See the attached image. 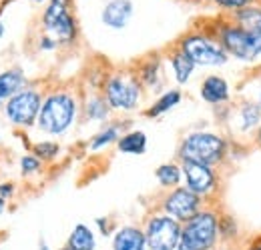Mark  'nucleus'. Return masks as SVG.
<instances>
[{"label":"nucleus","instance_id":"38","mask_svg":"<svg viewBox=\"0 0 261 250\" xmlns=\"http://www.w3.org/2000/svg\"><path fill=\"white\" fill-rule=\"evenodd\" d=\"M61 250H72V248H70V246H65V248H61Z\"/></svg>","mask_w":261,"mask_h":250},{"label":"nucleus","instance_id":"37","mask_svg":"<svg viewBox=\"0 0 261 250\" xmlns=\"http://www.w3.org/2000/svg\"><path fill=\"white\" fill-rule=\"evenodd\" d=\"M34 4H40V2H44V0H33Z\"/></svg>","mask_w":261,"mask_h":250},{"label":"nucleus","instance_id":"39","mask_svg":"<svg viewBox=\"0 0 261 250\" xmlns=\"http://www.w3.org/2000/svg\"><path fill=\"white\" fill-rule=\"evenodd\" d=\"M0 104H2V94H0Z\"/></svg>","mask_w":261,"mask_h":250},{"label":"nucleus","instance_id":"15","mask_svg":"<svg viewBox=\"0 0 261 250\" xmlns=\"http://www.w3.org/2000/svg\"><path fill=\"white\" fill-rule=\"evenodd\" d=\"M66 246H70L72 250H95V246H97L95 232L87 224H76L68 236Z\"/></svg>","mask_w":261,"mask_h":250},{"label":"nucleus","instance_id":"22","mask_svg":"<svg viewBox=\"0 0 261 250\" xmlns=\"http://www.w3.org/2000/svg\"><path fill=\"white\" fill-rule=\"evenodd\" d=\"M119 138H121V128L117 124L107 126L91 140V150H100V148H105L113 142H119Z\"/></svg>","mask_w":261,"mask_h":250},{"label":"nucleus","instance_id":"4","mask_svg":"<svg viewBox=\"0 0 261 250\" xmlns=\"http://www.w3.org/2000/svg\"><path fill=\"white\" fill-rule=\"evenodd\" d=\"M219 44L229 56L243 63H253L261 56V34H253L239 24H229L219 30Z\"/></svg>","mask_w":261,"mask_h":250},{"label":"nucleus","instance_id":"19","mask_svg":"<svg viewBox=\"0 0 261 250\" xmlns=\"http://www.w3.org/2000/svg\"><path fill=\"white\" fill-rule=\"evenodd\" d=\"M155 176L159 180V184L165 188H177L179 182H181V176H183V170L181 166L173 164V162H167V164H161L157 170H155Z\"/></svg>","mask_w":261,"mask_h":250},{"label":"nucleus","instance_id":"14","mask_svg":"<svg viewBox=\"0 0 261 250\" xmlns=\"http://www.w3.org/2000/svg\"><path fill=\"white\" fill-rule=\"evenodd\" d=\"M117 146H119V150L123 154H135V157H139V154H143L147 150V134L143 130L127 132V134H123L119 138Z\"/></svg>","mask_w":261,"mask_h":250},{"label":"nucleus","instance_id":"9","mask_svg":"<svg viewBox=\"0 0 261 250\" xmlns=\"http://www.w3.org/2000/svg\"><path fill=\"white\" fill-rule=\"evenodd\" d=\"M165 214H169L171 218L179 220L181 224L193 218L197 212L201 210V196L195 194L193 190L187 186L173 188L163 200Z\"/></svg>","mask_w":261,"mask_h":250},{"label":"nucleus","instance_id":"3","mask_svg":"<svg viewBox=\"0 0 261 250\" xmlns=\"http://www.w3.org/2000/svg\"><path fill=\"white\" fill-rule=\"evenodd\" d=\"M219 240V218L213 210H199L183 222L181 242L191 250H211Z\"/></svg>","mask_w":261,"mask_h":250},{"label":"nucleus","instance_id":"6","mask_svg":"<svg viewBox=\"0 0 261 250\" xmlns=\"http://www.w3.org/2000/svg\"><path fill=\"white\" fill-rule=\"evenodd\" d=\"M181 50L197 64V66H223L229 60L225 48L203 34H189L181 40Z\"/></svg>","mask_w":261,"mask_h":250},{"label":"nucleus","instance_id":"33","mask_svg":"<svg viewBox=\"0 0 261 250\" xmlns=\"http://www.w3.org/2000/svg\"><path fill=\"white\" fill-rule=\"evenodd\" d=\"M4 36V24H2V20H0V38Z\"/></svg>","mask_w":261,"mask_h":250},{"label":"nucleus","instance_id":"17","mask_svg":"<svg viewBox=\"0 0 261 250\" xmlns=\"http://www.w3.org/2000/svg\"><path fill=\"white\" fill-rule=\"evenodd\" d=\"M171 68H173V72H175V80L179 82V84H185V82H189V78H191V74H193V70H195L197 64L179 48L175 54H171Z\"/></svg>","mask_w":261,"mask_h":250},{"label":"nucleus","instance_id":"18","mask_svg":"<svg viewBox=\"0 0 261 250\" xmlns=\"http://www.w3.org/2000/svg\"><path fill=\"white\" fill-rule=\"evenodd\" d=\"M179 102H181V92L179 90H175V88L173 90H167V92H163L155 100V104L145 114L151 116V118H157V116H161L165 112H169L171 108H175Z\"/></svg>","mask_w":261,"mask_h":250},{"label":"nucleus","instance_id":"25","mask_svg":"<svg viewBox=\"0 0 261 250\" xmlns=\"http://www.w3.org/2000/svg\"><path fill=\"white\" fill-rule=\"evenodd\" d=\"M20 170L24 174H33L40 170V158L34 157V154H27V157L20 158Z\"/></svg>","mask_w":261,"mask_h":250},{"label":"nucleus","instance_id":"27","mask_svg":"<svg viewBox=\"0 0 261 250\" xmlns=\"http://www.w3.org/2000/svg\"><path fill=\"white\" fill-rule=\"evenodd\" d=\"M57 44H59L57 40H53L50 36H44V38L40 40V44H38V46H40V50H55V48H57Z\"/></svg>","mask_w":261,"mask_h":250},{"label":"nucleus","instance_id":"24","mask_svg":"<svg viewBox=\"0 0 261 250\" xmlns=\"http://www.w3.org/2000/svg\"><path fill=\"white\" fill-rule=\"evenodd\" d=\"M34 157H38L40 160H53V158L59 154L61 146L53 140H42V142H36L33 146Z\"/></svg>","mask_w":261,"mask_h":250},{"label":"nucleus","instance_id":"36","mask_svg":"<svg viewBox=\"0 0 261 250\" xmlns=\"http://www.w3.org/2000/svg\"><path fill=\"white\" fill-rule=\"evenodd\" d=\"M257 104H259V108H261V92H259V98H257Z\"/></svg>","mask_w":261,"mask_h":250},{"label":"nucleus","instance_id":"23","mask_svg":"<svg viewBox=\"0 0 261 250\" xmlns=\"http://www.w3.org/2000/svg\"><path fill=\"white\" fill-rule=\"evenodd\" d=\"M159 76H161L159 60H149V63L141 68V74H139L141 82H143L145 86H151V88H155V86L159 84Z\"/></svg>","mask_w":261,"mask_h":250},{"label":"nucleus","instance_id":"29","mask_svg":"<svg viewBox=\"0 0 261 250\" xmlns=\"http://www.w3.org/2000/svg\"><path fill=\"white\" fill-rule=\"evenodd\" d=\"M97 224H98V228H100V232H102L105 236H109V224H107V218H97Z\"/></svg>","mask_w":261,"mask_h":250},{"label":"nucleus","instance_id":"32","mask_svg":"<svg viewBox=\"0 0 261 250\" xmlns=\"http://www.w3.org/2000/svg\"><path fill=\"white\" fill-rule=\"evenodd\" d=\"M40 250H50L48 246H46V242H44V240H40Z\"/></svg>","mask_w":261,"mask_h":250},{"label":"nucleus","instance_id":"5","mask_svg":"<svg viewBox=\"0 0 261 250\" xmlns=\"http://www.w3.org/2000/svg\"><path fill=\"white\" fill-rule=\"evenodd\" d=\"M147 250H177L181 244L183 224L169 214H155L145 224Z\"/></svg>","mask_w":261,"mask_h":250},{"label":"nucleus","instance_id":"30","mask_svg":"<svg viewBox=\"0 0 261 250\" xmlns=\"http://www.w3.org/2000/svg\"><path fill=\"white\" fill-rule=\"evenodd\" d=\"M4 208H6V198H0V214H2Z\"/></svg>","mask_w":261,"mask_h":250},{"label":"nucleus","instance_id":"28","mask_svg":"<svg viewBox=\"0 0 261 250\" xmlns=\"http://www.w3.org/2000/svg\"><path fill=\"white\" fill-rule=\"evenodd\" d=\"M12 192H14V188H12V184H0V198H10L12 196Z\"/></svg>","mask_w":261,"mask_h":250},{"label":"nucleus","instance_id":"34","mask_svg":"<svg viewBox=\"0 0 261 250\" xmlns=\"http://www.w3.org/2000/svg\"><path fill=\"white\" fill-rule=\"evenodd\" d=\"M177 250H191V248H187V246H185V244H183V242H181V244H179V246H177Z\"/></svg>","mask_w":261,"mask_h":250},{"label":"nucleus","instance_id":"11","mask_svg":"<svg viewBox=\"0 0 261 250\" xmlns=\"http://www.w3.org/2000/svg\"><path fill=\"white\" fill-rule=\"evenodd\" d=\"M135 14L130 0H109L100 10V22L111 30H123Z\"/></svg>","mask_w":261,"mask_h":250},{"label":"nucleus","instance_id":"35","mask_svg":"<svg viewBox=\"0 0 261 250\" xmlns=\"http://www.w3.org/2000/svg\"><path fill=\"white\" fill-rule=\"evenodd\" d=\"M257 140H259V144H261V126H259V134H257Z\"/></svg>","mask_w":261,"mask_h":250},{"label":"nucleus","instance_id":"8","mask_svg":"<svg viewBox=\"0 0 261 250\" xmlns=\"http://www.w3.org/2000/svg\"><path fill=\"white\" fill-rule=\"evenodd\" d=\"M40 108H42V96H40V92H36L33 88H27V90H20V92L14 94L12 98L6 100L4 114H6V118L14 126L29 128V126H33L38 120Z\"/></svg>","mask_w":261,"mask_h":250},{"label":"nucleus","instance_id":"10","mask_svg":"<svg viewBox=\"0 0 261 250\" xmlns=\"http://www.w3.org/2000/svg\"><path fill=\"white\" fill-rule=\"evenodd\" d=\"M181 170H183V178L189 190H193L201 198L211 194L217 186V176L213 172L211 166L193 162V160H183L181 162Z\"/></svg>","mask_w":261,"mask_h":250},{"label":"nucleus","instance_id":"13","mask_svg":"<svg viewBox=\"0 0 261 250\" xmlns=\"http://www.w3.org/2000/svg\"><path fill=\"white\" fill-rule=\"evenodd\" d=\"M201 98L209 104H223L229 100V84L223 76H217V74H211L207 76L203 82H201Z\"/></svg>","mask_w":261,"mask_h":250},{"label":"nucleus","instance_id":"26","mask_svg":"<svg viewBox=\"0 0 261 250\" xmlns=\"http://www.w3.org/2000/svg\"><path fill=\"white\" fill-rule=\"evenodd\" d=\"M219 6H223V8H235V10H241V8H245V6H249L253 0H215Z\"/></svg>","mask_w":261,"mask_h":250},{"label":"nucleus","instance_id":"20","mask_svg":"<svg viewBox=\"0 0 261 250\" xmlns=\"http://www.w3.org/2000/svg\"><path fill=\"white\" fill-rule=\"evenodd\" d=\"M239 120H241V130L243 132H249L253 128H257L261 122V108L259 104H253V102H245L239 110Z\"/></svg>","mask_w":261,"mask_h":250},{"label":"nucleus","instance_id":"2","mask_svg":"<svg viewBox=\"0 0 261 250\" xmlns=\"http://www.w3.org/2000/svg\"><path fill=\"white\" fill-rule=\"evenodd\" d=\"M225 150H227V144L221 136L213 132H193L181 142L179 157L181 160H193V162L213 166L223 160Z\"/></svg>","mask_w":261,"mask_h":250},{"label":"nucleus","instance_id":"12","mask_svg":"<svg viewBox=\"0 0 261 250\" xmlns=\"http://www.w3.org/2000/svg\"><path fill=\"white\" fill-rule=\"evenodd\" d=\"M113 250H147L145 232L137 226H121L113 234Z\"/></svg>","mask_w":261,"mask_h":250},{"label":"nucleus","instance_id":"31","mask_svg":"<svg viewBox=\"0 0 261 250\" xmlns=\"http://www.w3.org/2000/svg\"><path fill=\"white\" fill-rule=\"evenodd\" d=\"M247 250H261V240L257 242V244H253V246H249Z\"/></svg>","mask_w":261,"mask_h":250},{"label":"nucleus","instance_id":"7","mask_svg":"<svg viewBox=\"0 0 261 250\" xmlns=\"http://www.w3.org/2000/svg\"><path fill=\"white\" fill-rule=\"evenodd\" d=\"M105 98L113 110H135L141 100V84L130 74H113L105 84Z\"/></svg>","mask_w":261,"mask_h":250},{"label":"nucleus","instance_id":"16","mask_svg":"<svg viewBox=\"0 0 261 250\" xmlns=\"http://www.w3.org/2000/svg\"><path fill=\"white\" fill-rule=\"evenodd\" d=\"M22 84H24V74H22L20 68H12V70H6V72H0V94H2V100H8L16 92H20Z\"/></svg>","mask_w":261,"mask_h":250},{"label":"nucleus","instance_id":"21","mask_svg":"<svg viewBox=\"0 0 261 250\" xmlns=\"http://www.w3.org/2000/svg\"><path fill=\"white\" fill-rule=\"evenodd\" d=\"M109 110H111V106H109V102H107L105 96H93V98H89L87 100V106H85V114L91 120H105L109 116Z\"/></svg>","mask_w":261,"mask_h":250},{"label":"nucleus","instance_id":"1","mask_svg":"<svg viewBox=\"0 0 261 250\" xmlns=\"http://www.w3.org/2000/svg\"><path fill=\"white\" fill-rule=\"evenodd\" d=\"M76 100L68 92H53L42 100L36 124L50 136L65 134L76 120Z\"/></svg>","mask_w":261,"mask_h":250}]
</instances>
